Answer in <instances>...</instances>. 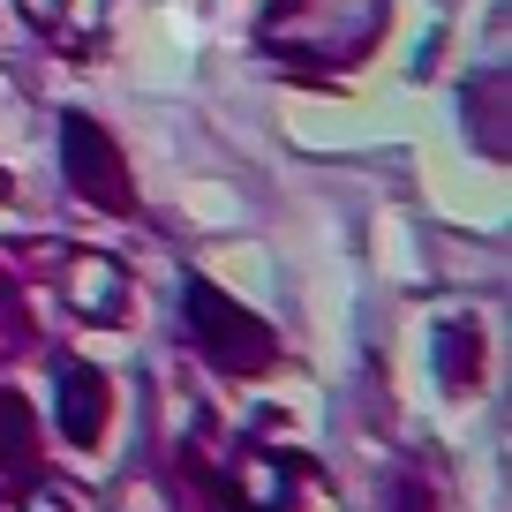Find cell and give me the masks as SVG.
<instances>
[{"label": "cell", "instance_id": "2", "mask_svg": "<svg viewBox=\"0 0 512 512\" xmlns=\"http://www.w3.org/2000/svg\"><path fill=\"white\" fill-rule=\"evenodd\" d=\"M189 332L204 339V354L219 369H264L279 354L272 324H256L249 309H241L234 294H219L211 279H189Z\"/></svg>", "mask_w": 512, "mask_h": 512}, {"label": "cell", "instance_id": "7", "mask_svg": "<svg viewBox=\"0 0 512 512\" xmlns=\"http://www.w3.org/2000/svg\"><path fill=\"white\" fill-rule=\"evenodd\" d=\"M23 16H31L38 31H61V16H68V0H23Z\"/></svg>", "mask_w": 512, "mask_h": 512}, {"label": "cell", "instance_id": "4", "mask_svg": "<svg viewBox=\"0 0 512 512\" xmlns=\"http://www.w3.org/2000/svg\"><path fill=\"white\" fill-rule=\"evenodd\" d=\"M98 422H106V377H98L91 362H68L61 369V430L76 437V445H91Z\"/></svg>", "mask_w": 512, "mask_h": 512}, {"label": "cell", "instance_id": "5", "mask_svg": "<svg viewBox=\"0 0 512 512\" xmlns=\"http://www.w3.org/2000/svg\"><path fill=\"white\" fill-rule=\"evenodd\" d=\"M31 460V407L16 400V392H0V467Z\"/></svg>", "mask_w": 512, "mask_h": 512}, {"label": "cell", "instance_id": "6", "mask_svg": "<svg viewBox=\"0 0 512 512\" xmlns=\"http://www.w3.org/2000/svg\"><path fill=\"white\" fill-rule=\"evenodd\" d=\"M113 287H121V272H113V264H76V309H98V317H113V302H106Z\"/></svg>", "mask_w": 512, "mask_h": 512}, {"label": "cell", "instance_id": "8", "mask_svg": "<svg viewBox=\"0 0 512 512\" xmlns=\"http://www.w3.org/2000/svg\"><path fill=\"white\" fill-rule=\"evenodd\" d=\"M400 512H430V497H422L415 482H400Z\"/></svg>", "mask_w": 512, "mask_h": 512}, {"label": "cell", "instance_id": "3", "mask_svg": "<svg viewBox=\"0 0 512 512\" xmlns=\"http://www.w3.org/2000/svg\"><path fill=\"white\" fill-rule=\"evenodd\" d=\"M61 159H68V181H76V196H91V204H106V211H136L128 166H121L113 136L91 121V113H68V128H61Z\"/></svg>", "mask_w": 512, "mask_h": 512}, {"label": "cell", "instance_id": "1", "mask_svg": "<svg viewBox=\"0 0 512 512\" xmlns=\"http://www.w3.org/2000/svg\"><path fill=\"white\" fill-rule=\"evenodd\" d=\"M384 0H272L264 46L294 68H347L377 46Z\"/></svg>", "mask_w": 512, "mask_h": 512}]
</instances>
